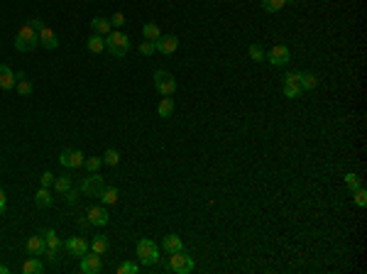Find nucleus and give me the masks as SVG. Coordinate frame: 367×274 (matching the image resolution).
Returning <instances> with one entry per match:
<instances>
[{
  "label": "nucleus",
  "instance_id": "nucleus-1",
  "mask_svg": "<svg viewBox=\"0 0 367 274\" xmlns=\"http://www.w3.org/2000/svg\"><path fill=\"white\" fill-rule=\"evenodd\" d=\"M37 44H39V32L34 30L30 22L23 25L17 30V34H15V49L17 52H32V49H37Z\"/></svg>",
  "mask_w": 367,
  "mask_h": 274
},
{
  "label": "nucleus",
  "instance_id": "nucleus-2",
  "mask_svg": "<svg viewBox=\"0 0 367 274\" xmlns=\"http://www.w3.org/2000/svg\"><path fill=\"white\" fill-rule=\"evenodd\" d=\"M105 49L111 52V56L115 59H122V56L130 52V37L120 30H113L108 37H105Z\"/></svg>",
  "mask_w": 367,
  "mask_h": 274
},
{
  "label": "nucleus",
  "instance_id": "nucleus-3",
  "mask_svg": "<svg viewBox=\"0 0 367 274\" xmlns=\"http://www.w3.org/2000/svg\"><path fill=\"white\" fill-rule=\"evenodd\" d=\"M155 88H157L159 96L171 98V96L177 93V78L171 76L169 71H164V69H157L155 71Z\"/></svg>",
  "mask_w": 367,
  "mask_h": 274
},
{
  "label": "nucleus",
  "instance_id": "nucleus-4",
  "mask_svg": "<svg viewBox=\"0 0 367 274\" xmlns=\"http://www.w3.org/2000/svg\"><path fill=\"white\" fill-rule=\"evenodd\" d=\"M169 269H174L177 274H189L196 269V262H193V257L186 255L184 250H179V252H171L169 255Z\"/></svg>",
  "mask_w": 367,
  "mask_h": 274
},
{
  "label": "nucleus",
  "instance_id": "nucleus-5",
  "mask_svg": "<svg viewBox=\"0 0 367 274\" xmlns=\"http://www.w3.org/2000/svg\"><path fill=\"white\" fill-rule=\"evenodd\" d=\"M137 257H140V262L149 267V264H157L159 260V250H157V242L149 240V238H142V240H137Z\"/></svg>",
  "mask_w": 367,
  "mask_h": 274
},
{
  "label": "nucleus",
  "instance_id": "nucleus-6",
  "mask_svg": "<svg viewBox=\"0 0 367 274\" xmlns=\"http://www.w3.org/2000/svg\"><path fill=\"white\" fill-rule=\"evenodd\" d=\"M265 59L272 66H287L291 61V49L284 47V44H274L269 52H265Z\"/></svg>",
  "mask_w": 367,
  "mask_h": 274
},
{
  "label": "nucleus",
  "instance_id": "nucleus-7",
  "mask_svg": "<svg viewBox=\"0 0 367 274\" xmlns=\"http://www.w3.org/2000/svg\"><path fill=\"white\" fill-rule=\"evenodd\" d=\"M103 188H105V181H103V176H100L98 172L86 176V179L81 181V194H83V196H100Z\"/></svg>",
  "mask_w": 367,
  "mask_h": 274
},
{
  "label": "nucleus",
  "instance_id": "nucleus-8",
  "mask_svg": "<svg viewBox=\"0 0 367 274\" xmlns=\"http://www.w3.org/2000/svg\"><path fill=\"white\" fill-rule=\"evenodd\" d=\"M155 47H157V52L159 54H174L179 49V39H177V34H159L155 39Z\"/></svg>",
  "mask_w": 367,
  "mask_h": 274
},
{
  "label": "nucleus",
  "instance_id": "nucleus-9",
  "mask_svg": "<svg viewBox=\"0 0 367 274\" xmlns=\"http://www.w3.org/2000/svg\"><path fill=\"white\" fill-rule=\"evenodd\" d=\"M78 267H81V272L83 274H100V269H103V262H100V255H83L81 260H78Z\"/></svg>",
  "mask_w": 367,
  "mask_h": 274
},
{
  "label": "nucleus",
  "instance_id": "nucleus-10",
  "mask_svg": "<svg viewBox=\"0 0 367 274\" xmlns=\"http://www.w3.org/2000/svg\"><path fill=\"white\" fill-rule=\"evenodd\" d=\"M59 164L67 166V169H78V166H83V154L78 150H64L59 154Z\"/></svg>",
  "mask_w": 367,
  "mask_h": 274
},
{
  "label": "nucleus",
  "instance_id": "nucleus-11",
  "mask_svg": "<svg viewBox=\"0 0 367 274\" xmlns=\"http://www.w3.org/2000/svg\"><path fill=\"white\" fill-rule=\"evenodd\" d=\"M282 91H284L287 98H299L301 93H304V88H301V83H299V74H287Z\"/></svg>",
  "mask_w": 367,
  "mask_h": 274
},
{
  "label": "nucleus",
  "instance_id": "nucleus-12",
  "mask_svg": "<svg viewBox=\"0 0 367 274\" xmlns=\"http://www.w3.org/2000/svg\"><path fill=\"white\" fill-rule=\"evenodd\" d=\"M64 247H67L69 250V255H71V257H76V260H81V257H83V255L89 252V242L83 240V238H69L67 242H64Z\"/></svg>",
  "mask_w": 367,
  "mask_h": 274
},
{
  "label": "nucleus",
  "instance_id": "nucleus-13",
  "mask_svg": "<svg viewBox=\"0 0 367 274\" xmlns=\"http://www.w3.org/2000/svg\"><path fill=\"white\" fill-rule=\"evenodd\" d=\"M108 220H111V213L105 206H93L89 210V223L91 225H96V228H103V225H108Z\"/></svg>",
  "mask_w": 367,
  "mask_h": 274
},
{
  "label": "nucleus",
  "instance_id": "nucleus-14",
  "mask_svg": "<svg viewBox=\"0 0 367 274\" xmlns=\"http://www.w3.org/2000/svg\"><path fill=\"white\" fill-rule=\"evenodd\" d=\"M39 44H42L45 49H49V52H54L56 47H59V37H56V32L52 27H42V30H39Z\"/></svg>",
  "mask_w": 367,
  "mask_h": 274
},
{
  "label": "nucleus",
  "instance_id": "nucleus-15",
  "mask_svg": "<svg viewBox=\"0 0 367 274\" xmlns=\"http://www.w3.org/2000/svg\"><path fill=\"white\" fill-rule=\"evenodd\" d=\"M15 83H17V76L12 74V69L5 64H0V88H3V91H12Z\"/></svg>",
  "mask_w": 367,
  "mask_h": 274
},
{
  "label": "nucleus",
  "instance_id": "nucleus-16",
  "mask_svg": "<svg viewBox=\"0 0 367 274\" xmlns=\"http://www.w3.org/2000/svg\"><path fill=\"white\" fill-rule=\"evenodd\" d=\"M162 250L167 255L171 252H179V250H184V242L179 238L177 233H171V235H164V240H162Z\"/></svg>",
  "mask_w": 367,
  "mask_h": 274
},
{
  "label": "nucleus",
  "instance_id": "nucleus-17",
  "mask_svg": "<svg viewBox=\"0 0 367 274\" xmlns=\"http://www.w3.org/2000/svg\"><path fill=\"white\" fill-rule=\"evenodd\" d=\"M45 250H47L45 235H32V238L27 240V252H30V255L39 257V255H45Z\"/></svg>",
  "mask_w": 367,
  "mask_h": 274
},
{
  "label": "nucleus",
  "instance_id": "nucleus-18",
  "mask_svg": "<svg viewBox=\"0 0 367 274\" xmlns=\"http://www.w3.org/2000/svg\"><path fill=\"white\" fill-rule=\"evenodd\" d=\"M91 27H93V32L100 34V37H108V34L113 32L111 17H93V20H91Z\"/></svg>",
  "mask_w": 367,
  "mask_h": 274
},
{
  "label": "nucleus",
  "instance_id": "nucleus-19",
  "mask_svg": "<svg viewBox=\"0 0 367 274\" xmlns=\"http://www.w3.org/2000/svg\"><path fill=\"white\" fill-rule=\"evenodd\" d=\"M34 203H37V208H49L52 203H54V196H52V191L47 186H42L37 194H34Z\"/></svg>",
  "mask_w": 367,
  "mask_h": 274
},
{
  "label": "nucleus",
  "instance_id": "nucleus-20",
  "mask_svg": "<svg viewBox=\"0 0 367 274\" xmlns=\"http://www.w3.org/2000/svg\"><path fill=\"white\" fill-rule=\"evenodd\" d=\"M299 83L304 91H313V88L318 86V76L313 74V71H301L299 74Z\"/></svg>",
  "mask_w": 367,
  "mask_h": 274
},
{
  "label": "nucleus",
  "instance_id": "nucleus-21",
  "mask_svg": "<svg viewBox=\"0 0 367 274\" xmlns=\"http://www.w3.org/2000/svg\"><path fill=\"white\" fill-rule=\"evenodd\" d=\"M42 272H45V264H42L39 257H34V255L23 264V274H42Z\"/></svg>",
  "mask_w": 367,
  "mask_h": 274
},
{
  "label": "nucleus",
  "instance_id": "nucleus-22",
  "mask_svg": "<svg viewBox=\"0 0 367 274\" xmlns=\"http://www.w3.org/2000/svg\"><path fill=\"white\" fill-rule=\"evenodd\" d=\"M15 76H17V83H15V91H17V93H20L23 98H27V96H32V83H30V81L25 78V74H23V71H20V74H15Z\"/></svg>",
  "mask_w": 367,
  "mask_h": 274
},
{
  "label": "nucleus",
  "instance_id": "nucleus-23",
  "mask_svg": "<svg viewBox=\"0 0 367 274\" xmlns=\"http://www.w3.org/2000/svg\"><path fill=\"white\" fill-rule=\"evenodd\" d=\"M86 47H89V52H93V54H100L103 49H105V37H100V34H91L89 42H86Z\"/></svg>",
  "mask_w": 367,
  "mask_h": 274
},
{
  "label": "nucleus",
  "instance_id": "nucleus-24",
  "mask_svg": "<svg viewBox=\"0 0 367 274\" xmlns=\"http://www.w3.org/2000/svg\"><path fill=\"white\" fill-rule=\"evenodd\" d=\"M171 113H174V98H162L159 100V106H157V115H159V118H171Z\"/></svg>",
  "mask_w": 367,
  "mask_h": 274
},
{
  "label": "nucleus",
  "instance_id": "nucleus-25",
  "mask_svg": "<svg viewBox=\"0 0 367 274\" xmlns=\"http://www.w3.org/2000/svg\"><path fill=\"white\" fill-rule=\"evenodd\" d=\"M118 196H120V191H118V188H113V186H105L103 188V191H100V201H103V203H105V206H108V203H118Z\"/></svg>",
  "mask_w": 367,
  "mask_h": 274
},
{
  "label": "nucleus",
  "instance_id": "nucleus-26",
  "mask_svg": "<svg viewBox=\"0 0 367 274\" xmlns=\"http://www.w3.org/2000/svg\"><path fill=\"white\" fill-rule=\"evenodd\" d=\"M260 5H262L265 12H279L287 5V0H260Z\"/></svg>",
  "mask_w": 367,
  "mask_h": 274
},
{
  "label": "nucleus",
  "instance_id": "nucleus-27",
  "mask_svg": "<svg viewBox=\"0 0 367 274\" xmlns=\"http://www.w3.org/2000/svg\"><path fill=\"white\" fill-rule=\"evenodd\" d=\"M91 250H93L96 255H103L105 250H108V238H105V235H96L93 242H91Z\"/></svg>",
  "mask_w": 367,
  "mask_h": 274
},
{
  "label": "nucleus",
  "instance_id": "nucleus-28",
  "mask_svg": "<svg viewBox=\"0 0 367 274\" xmlns=\"http://www.w3.org/2000/svg\"><path fill=\"white\" fill-rule=\"evenodd\" d=\"M83 166H86L89 174H96L100 166H103V157H89V159H83Z\"/></svg>",
  "mask_w": 367,
  "mask_h": 274
},
{
  "label": "nucleus",
  "instance_id": "nucleus-29",
  "mask_svg": "<svg viewBox=\"0 0 367 274\" xmlns=\"http://www.w3.org/2000/svg\"><path fill=\"white\" fill-rule=\"evenodd\" d=\"M118 162H120V152H118V150H105V152H103V164L118 166Z\"/></svg>",
  "mask_w": 367,
  "mask_h": 274
},
{
  "label": "nucleus",
  "instance_id": "nucleus-30",
  "mask_svg": "<svg viewBox=\"0 0 367 274\" xmlns=\"http://www.w3.org/2000/svg\"><path fill=\"white\" fill-rule=\"evenodd\" d=\"M247 54H250V59H252L255 64H260V61H265V49H262L260 44H250Z\"/></svg>",
  "mask_w": 367,
  "mask_h": 274
},
{
  "label": "nucleus",
  "instance_id": "nucleus-31",
  "mask_svg": "<svg viewBox=\"0 0 367 274\" xmlns=\"http://www.w3.org/2000/svg\"><path fill=\"white\" fill-rule=\"evenodd\" d=\"M54 188H56V194H67L69 188H71V179H69V176H56Z\"/></svg>",
  "mask_w": 367,
  "mask_h": 274
},
{
  "label": "nucleus",
  "instance_id": "nucleus-32",
  "mask_svg": "<svg viewBox=\"0 0 367 274\" xmlns=\"http://www.w3.org/2000/svg\"><path fill=\"white\" fill-rule=\"evenodd\" d=\"M142 34H145V39H157V37L162 34V30L157 27L155 22H147L145 27H142Z\"/></svg>",
  "mask_w": 367,
  "mask_h": 274
},
{
  "label": "nucleus",
  "instance_id": "nucleus-33",
  "mask_svg": "<svg viewBox=\"0 0 367 274\" xmlns=\"http://www.w3.org/2000/svg\"><path fill=\"white\" fill-rule=\"evenodd\" d=\"M42 235H45V240H47V247H54V250L61 247V240H59V235L54 230H45Z\"/></svg>",
  "mask_w": 367,
  "mask_h": 274
},
{
  "label": "nucleus",
  "instance_id": "nucleus-34",
  "mask_svg": "<svg viewBox=\"0 0 367 274\" xmlns=\"http://www.w3.org/2000/svg\"><path fill=\"white\" fill-rule=\"evenodd\" d=\"M353 196H355V206H360V208H365L367 206V191L362 186H357L355 191H353Z\"/></svg>",
  "mask_w": 367,
  "mask_h": 274
},
{
  "label": "nucleus",
  "instance_id": "nucleus-35",
  "mask_svg": "<svg viewBox=\"0 0 367 274\" xmlns=\"http://www.w3.org/2000/svg\"><path fill=\"white\" fill-rule=\"evenodd\" d=\"M155 52H157L155 39H145V42L140 44V54H142V56H152Z\"/></svg>",
  "mask_w": 367,
  "mask_h": 274
},
{
  "label": "nucleus",
  "instance_id": "nucleus-36",
  "mask_svg": "<svg viewBox=\"0 0 367 274\" xmlns=\"http://www.w3.org/2000/svg\"><path fill=\"white\" fill-rule=\"evenodd\" d=\"M345 184H348V188H350V191H355L357 186H362V184H360V176L353 174V172H350V174H345Z\"/></svg>",
  "mask_w": 367,
  "mask_h": 274
},
{
  "label": "nucleus",
  "instance_id": "nucleus-37",
  "mask_svg": "<svg viewBox=\"0 0 367 274\" xmlns=\"http://www.w3.org/2000/svg\"><path fill=\"white\" fill-rule=\"evenodd\" d=\"M118 274H137V264L135 262H122L118 267Z\"/></svg>",
  "mask_w": 367,
  "mask_h": 274
},
{
  "label": "nucleus",
  "instance_id": "nucleus-38",
  "mask_svg": "<svg viewBox=\"0 0 367 274\" xmlns=\"http://www.w3.org/2000/svg\"><path fill=\"white\" fill-rule=\"evenodd\" d=\"M45 255H47V260H49L52 264H59V250H54V247H47Z\"/></svg>",
  "mask_w": 367,
  "mask_h": 274
},
{
  "label": "nucleus",
  "instance_id": "nucleus-39",
  "mask_svg": "<svg viewBox=\"0 0 367 274\" xmlns=\"http://www.w3.org/2000/svg\"><path fill=\"white\" fill-rule=\"evenodd\" d=\"M54 179H56V176L52 174V172H45V174H42V186H47V188L54 186Z\"/></svg>",
  "mask_w": 367,
  "mask_h": 274
},
{
  "label": "nucleus",
  "instance_id": "nucleus-40",
  "mask_svg": "<svg viewBox=\"0 0 367 274\" xmlns=\"http://www.w3.org/2000/svg\"><path fill=\"white\" fill-rule=\"evenodd\" d=\"M111 25L113 27H122V25H125V15H122V12H115L111 17Z\"/></svg>",
  "mask_w": 367,
  "mask_h": 274
},
{
  "label": "nucleus",
  "instance_id": "nucleus-41",
  "mask_svg": "<svg viewBox=\"0 0 367 274\" xmlns=\"http://www.w3.org/2000/svg\"><path fill=\"white\" fill-rule=\"evenodd\" d=\"M5 208H8V196H5V191L0 188V216L5 213Z\"/></svg>",
  "mask_w": 367,
  "mask_h": 274
},
{
  "label": "nucleus",
  "instance_id": "nucleus-42",
  "mask_svg": "<svg viewBox=\"0 0 367 274\" xmlns=\"http://www.w3.org/2000/svg\"><path fill=\"white\" fill-rule=\"evenodd\" d=\"M64 196H67V201L69 203H76V198H78V191L76 188H69L67 194H64Z\"/></svg>",
  "mask_w": 367,
  "mask_h": 274
},
{
  "label": "nucleus",
  "instance_id": "nucleus-43",
  "mask_svg": "<svg viewBox=\"0 0 367 274\" xmlns=\"http://www.w3.org/2000/svg\"><path fill=\"white\" fill-rule=\"evenodd\" d=\"M30 25H32L34 30H37V32H39L42 27H47V25H45V20H42V17H34V20H30Z\"/></svg>",
  "mask_w": 367,
  "mask_h": 274
},
{
  "label": "nucleus",
  "instance_id": "nucleus-44",
  "mask_svg": "<svg viewBox=\"0 0 367 274\" xmlns=\"http://www.w3.org/2000/svg\"><path fill=\"white\" fill-rule=\"evenodd\" d=\"M10 272V267H5V264H0V274H8Z\"/></svg>",
  "mask_w": 367,
  "mask_h": 274
}]
</instances>
